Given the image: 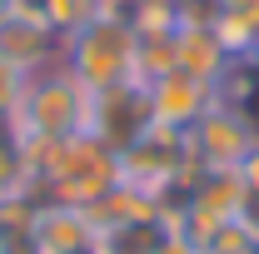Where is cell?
I'll return each instance as SVG.
<instances>
[{
	"mask_svg": "<svg viewBox=\"0 0 259 254\" xmlns=\"http://www.w3.org/2000/svg\"><path fill=\"white\" fill-rule=\"evenodd\" d=\"M5 125L15 135H30V140L85 135V125H90V90L65 65H50V70H40V75L25 80V95L5 115Z\"/></svg>",
	"mask_w": 259,
	"mask_h": 254,
	"instance_id": "6da1fadb",
	"label": "cell"
},
{
	"mask_svg": "<svg viewBox=\"0 0 259 254\" xmlns=\"http://www.w3.org/2000/svg\"><path fill=\"white\" fill-rule=\"evenodd\" d=\"M130 60H135V35L120 25L115 15L90 20L80 35H70V45L60 50V65L85 85V90H110L130 80Z\"/></svg>",
	"mask_w": 259,
	"mask_h": 254,
	"instance_id": "7a4b0ae2",
	"label": "cell"
},
{
	"mask_svg": "<svg viewBox=\"0 0 259 254\" xmlns=\"http://www.w3.org/2000/svg\"><path fill=\"white\" fill-rule=\"evenodd\" d=\"M185 135H190L194 164H199L204 175H229V170H239V164L249 159V150L259 145L254 120H249L244 110L225 105V100H214V105H209V110L185 130Z\"/></svg>",
	"mask_w": 259,
	"mask_h": 254,
	"instance_id": "3957f363",
	"label": "cell"
},
{
	"mask_svg": "<svg viewBox=\"0 0 259 254\" xmlns=\"http://www.w3.org/2000/svg\"><path fill=\"white\" fill-rule=\"evenodd\" d=\"M155 125L150 120V100H145V90L140 85H110V90H90V135H95L100 145H110L115 155L120 150H130L145 130Z\"/></svg>",
	"mask_w": 259,
	"mask_h": 254,
	"instance_id": "277c9868",
	"label": "cell"
},
{
	"mask_svg": "<svg viewBox=\"0 0 259 254\" xmlns=\"http://www.w3.org/2000/svg\"><path fill=\"white\" fill-rule=\"evenodd\" d=\"M0 60L30 80L40 70L60 65V35L50 30L40 15L10 5V10H0Z\"/></svg>",
	"mask_w": 259,
	"mask_h": 254,
	"instance_id": "5b68a950",
	"label": "cell"
},
{
	"mask_svg": "<svg viewBox=\"0 0 259 254\" xmlns=\"http://www.w3.org/2000/svg\"><path fill=\"white\" fill-rule=\"evenodd\" d=\"M145 100H150V120L164 130H190L214 100H220V90L214 85H204V80H190L185 70H169L164 80H155L150 90H145Z\"/></svg>",
	"mask_w": 259,
	"mask_h": 254,
	"instance_id": "8992f818",
	"label": "cell"
},
{
	"mask_svg": "<svg viewBox=\"0 0 259 254\" xmlns=\"http://www.w3.org/2000/svg\"><path fill=\"white\" fill-rule=\"evenodd\" d=\"M30 239L40 254H90L95 249V224L85 209H70V204H35Z\"/></svg>",
	"mask_w": 259,
	"mask_h": 254,
	"instance_id": "52a82bcc",
	"label": "cell"
},
{
	"mask_svg": "<svg viewBox=\"0 0 259 254\" xmlns=\"http://www.w3.org/2000/svg\"><path fill=\"white\" fill-rule=\"evenodd\" d=\"M175 70H185L190 80H204V85H220L229 70V50L209 25H180L175 30Z\"/></svg>",
	"mask_w": 259,
	"mask_h": 254,
	"instance_id": "ba28073f",
	"label": "cell"
},
{
	"mask_svg": "<svg viewBox=\"0 0 259 254\" xmlns=\"http://www.w3.org/2000/svg\"><path fill=\"white\" fill-rule=\"evenodd\" d=\"M100 15H105V5H100V0H40V20L60 35V40L80 35L90 20H100Z\"/></svg>",
	"mask_w": 259,
	"mask_h": 254,
	"instance_id": "9c48e42d",
	"label": "cell"
},
{
	"mask_svg": "<svg viewBox=\"0 0 259 254\" xmlns=\"http://www.w3.org/2000/svg\"><path fill=\"white\" fill-rule=\"evenodd\" d=\"M20 95H25V75H20V70H10V65L0 60V120L20 105Z\"/></svg>",
	"mask_w": 259,
	"mask_h": 254,
	"instance_id": "30bf717a",
	"label": "cell"
},
{
	"mask_svg": "<svg viewBox=\"0 0 259 254\" xmlns=\"http://www.w3.org/2000/svg\"><path fill=\"white\" fill-rule=\"evenodd\" d=\"M234 175H239V185H244V194H249V215H254V204H259V145L249 150V159H244Z\"/></svg>",
	"mask_w": 259,
	"mask_h": 254,
	"instance_id": "8fae6325",
	"label": "cell"
},
{
	"mask_svg": "<svg viewBox=\"0 0 259 254\" xmlns=\"http://www.w3.org/2000/svg\"><path fill=\"white\" fill-rule=\"evenodd\" d=\"M10 5H15V0H0V10H10Z\"/></svg>",
	"mask_w": 259,
	"mask_h": 254,
	"instance_id": "7c38bea8",
	"label": "cell"
},
{
	"mask_svg": "<svg viewBox=\"0 0 259 254\" xmlns=\"http://www.w3.org/2000/svg\"><path fill=\"white\" fill-rule=\"evenodd\" d=\"M249 254H259V239H254V244H249Z\"/></svg>",
	"mask_w": 259,
	"mask_h": 254,
	"instance_id": "4fadbf2b",
	"label": "cell"
},
{
	"mask_svg": "<svg viewBox=\"0 0 259 254\" xmlns=\"http://www.w3.org/2000/svg\"><path fill=\"white\" fill-rule=\"evenodd\" d=\"M254 60H259V40H254Z\"/></svg>",
	"mask_w": 259,
	"mask_h": 254,
	"instance_id": "5bb4252c",
	"label": "cell"
},
{
	"mask_svg": "<svg viewBox=\"0 0 259 254\" xmlns=\"http://www.w3.org/2000/svg\"><path fill=\"white\" fill-rule=\"evenodd\" d=\"M180 5H190V0H180Z\"/></svg>",
	"mask_w": 259,
	"mask_h": 254,
	"instance_id": "9a60e30c",
	"label": "cell"
}]
</instances>
